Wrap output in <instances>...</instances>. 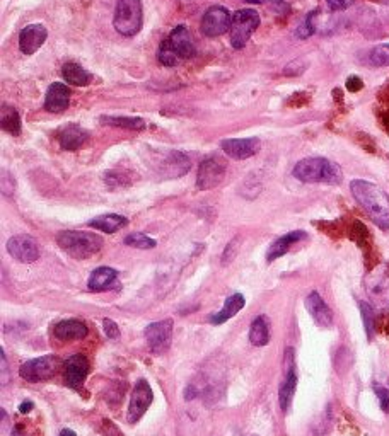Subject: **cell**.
Masks as SVG:
<instances>
[{"label":"cell","instance_id":"f35d334b","mask_svg":"<svg viewBox=\"0 0 389 436\" xmlns=\"http://www.w3.org/2000/svg\"><path fill=\"white\" fill-rule=\"evenodd\" d=\"M35 408V404H33L31 401H26V402H23V404L19 406V413H23V414H28L30 413V411Z\"/></svg>","mask_w":389,"mask_h":436},{"label":"cell","instance_id":"484cf974","mask_svg":"<svg viewBox=\"0 0 389 436\" xmlns=\"http://www.w3.org/2000/svg\"><path fill=\"white\" fill-rule=\"evenodd\" d=\"M99 123L106 124V126L122 128V130L140 131L146 128V122L139 116H101Z\"/></svg>","mask_w":389,"mask_h":436},{"label":"cell","instance_id":"60d3db41","mask_svg":"<svg viewBox=\"0 0 389 436\" xmlns=\"http://www.w3.org/2000/svg\"><path fill=\"white\" fill-rule=\"evenodd\" d=\"M59 436H77V435H76V431L69 430V428H67V430H64V431H62V433H60Z\"/></svg>","mask_w":389,"mask_h":436},{"label":"cell","instance_id":"e0dca14e","mask_svg":"<svg viewBox=\"0 0 389 436\" xmlns=\"http://www.w3.org/2000/svg\"><path fill=\"white\" fill-rule=\"evenodd\" d=\"M70 95H72V90L69 89V86L55 82L48 87L47 98H45V110L48 113H64L70 105Z\"/></svg>","mask_w":389,"mask_h":436},{"label":"cell","instance_id":"d6a6232c","mask_svg":"<svg viewBox=\"0 0 389 436\" xmlns=\"http://www.w3.org/2000/svg\"><path fill=\"white\" fill-rule=\"evenodd\" d=\"M360 312H362V319H364V326H366V332H367V338L372 339V334H374V309L369 304H366V302H360Z\"/></svg>","mask_w":389,"mask_h":436},{"label":"cell","instance_id":"d6986e66","mask_svg":"<svg viewBox=\"0 0 389 436\" xmlns=\"http://www.w3.org/2000/svg\"><path fill=\"white\" fill-rule=\"evenodd\" d=\"M88 139L89 133L76 123L65 124V126H62L59 133H57V140H59L60 147L65 148V151H77L79 147H82V145L88 142Z\"/></svg>","mask_w":389,"mask_h":436},{"label":"cell","instance_id":"4fadbf2b","mask_svg":"<svg viewBox=\"0 0 389 436\" xmlns=\"http://www.w3.org/2000/svg\"><path fill=\"white\" fill-rule=\"evenodd\" d=\"M64 367L65 384H67L70 389H81L89 375V360L86 358L84 355H81V353H77V355H72L70 358L65 360Z\"/></svg>","mask_w":389,"mask_h":436},{"label":"cell","instance_id":"d590c367","mask_svg":"<svg viewBox=\"0 0 389 436\" xmlns=\"http://www.w3.org/2000/svg\"><path fill=\"white\" fill-rule=\"evenodd\" d=\"M103 331H105L106 338H110V339H118L120 338L118 324L115 321H111V319H105V321H103Z\"/></svg>","mask_w":389,"mask_h":436},{"label":"cell","instance_id":"f1b7e54d","mask_svg":"<svg viewBox=\"0 0 389 436\" xmlns=\"http://www.w3.org/2000/svg\"><path fill=\"white\" fill-rule=\"evenodd\" d=\"M0 124L2 130L11 135H19L21 133V116L14 107L9 105H2V113H0Z\"/></svg>","mask_w":389,"mask_h":436},{"label":"cell","instance_id":"4316f807","mask_svg":"<svg viewBox=\"0 0 389 436\" xmlns=\"http://www.w3.org/2000/svg\"><path fill=\"white\" fill-rule=\"evenodd\" d=\"M128 223V220L122 215L117 213H106V215H99V217L93 218L89 222V225L93 228H98V230L105 232V234H115L118 232L120 228H123Z\"/></svg>","mask_w":389,"mask_h":436},{"label":"cell","instance_id":"7a4b0ae2","mask_svg":"<svg viewBox=\"0 0 389 436\" xmlns=\"http://www.w3.org/2000/svg\"><path fill=\"white\" fill-rule=\"evenodd\" d=\"M294 177L301 182H325V184H340L343 172L340 165L325 157H308L297 162L294 167Z\"/></svg>","mask_w":389,"mask_h":436},{"label":"cell","instance_id":"5bb4252c","mask_svg":"<svg viewBox=\"0 0 389 436\" xmlns=\"http://www.w3.org/2000/svg\"><path fill=\"white\" fill-rule=\"evenodd\" d=\"M222 151L227 157L234 160H244L253 157L255 153L260 152V143L258 139H229V140H222L221 143Z\"/></svg>","mask_w":389,"mask_h":436},{"label":"cell","instance_id":"2e32d148","mask_svg":"<svg viewBox=\"0 0 389 436\" xmlns=\"http://www.w3.org/2000/svg\"><path fill=\"white\" fill-rule=\"evenodd\" d=\"M48 38L47 28L41 24H30L21 31L19 35V48L24 55H33L43 47V43Z\"/></svg>","mask_w":389,"mask_h":436},{"label":"cell","instance_id":"7bdbcfd3","mask_svg":"<svg viewBox=\"0 0 389 436\" xmlns=\"http://www.w3.org/2000/svg\"><path fill=\"white\" fill-rule=\"evenodd\" d=\"M244 2H250V4H263L265 0H244Z\"/></svg>","mask_w":389,"mask_h":436},{"label":"cell","instance_id":"ab89813d","mask_svg":"<svg viewBox=\"0 0 389 436\" xmlns=\"http://www.w3.org/2000/svg\"><path fill=\"white\" fill-rule=\"evenodd\" d=\"M0 358H2V384H6V372H7V361H6V355H4V350L0 351Z\"/></svg>","mask_w":389,"mask_h":436},{"label":"cell","instance_id":"8992f818","mask_svg":"<svg viewBox=\"0 0 389 436\" xmlns=\"http://www.w3.org/2000/svg\"><path fill=\"white\" fill-rule=\"evenodd\" d=\"M260 26V14L255 9H243L234 12L233 23H231V45L236 49L244 48L251 38V35Z\"/></svg>","mask_w":389,"mask_h":436},{"label":"cell","instance_id":"74e56055","mask_svg":"<svg viewBox=\"0 0 389 436\" xmlns=\"http://www.w3.org/2000/svg\"><path fill=\"white\" fill-rule=\"evenodd\" d=\"M328 2V6L331 7L333 11H343L349 7L350 0H326Z\"/></svg>","mask_w":389,"mask_h":436},{"label":"cell","instance_id":"d4e9b609","mask_svg":"<svg viewBox=\"0 0 389 436\" xmlns=\"http://www.w3.org/2000/svg\"><path fill=\"white\" fill-rule=\"evenodd\" d=\"M62 76H64L67 84L76 87H86L93 82V76H91L88 70L76 64V61L64 64V66H62Z\"/></svg>","mask_w":389,"mask_h":436},{"label":"cell","instance_id":"836d02e7","mask_svg":"<svg viewBox=\"0 0 389 436\" xmlns=\"http://www.w3.org/2000/svg\"><path fill=\"white\" fill-rule=\"evenodd\" d=\"M316 16H318V11L309 12L308 18L304 19V23H302L301 26L296 29L297 38L306 40V38H309L311 35H314V31H316V26H314V18H316Z\"/></svg>","mask_w":389,"mask_h":436},{"label":"cell","instance_id":"cb8c5ba5","mask_svg":"<svg viewBox=\"0 0 389 436\" xmlns=\"http://www.w3.org/2000/svg\"><path fill=\"white\" fill-rule=\"evenodd\" d=\"M117 278H118L117 269L108 268V266H101V268L94 269V271L91 273L88 288L91 292H103V290L110 288V286L117 281Z\"/></svg>","mask_w":389,"mask_h":436},{"label":"cell","instance_id":"3957f363","mask_svg":"<svg viewBox=\"0 0 389 436\" xmlns=\"http://www.w3.org/2000/svg\"><path fill=\"white\" fill-rule=\"evenodd\" d=\"M57 244L74 259H88L101 251L105 240L93 232L64 230L57 235Z\"/></svg>","mask_w":389,"mask_h":436},{"label":"cell","instance_id":"ee69618b","mask_svg":"<svg viewBox=\"0 0 389 436\" xmlns=\"http://www.w3.org/2000/svg\"><path fill=\"white\" fill-rule=\"evenodd\" d=\"M388 2H389V0H388Z\"/></svg>","mask_w":389,"mask_h":436},{"label":"cell","instance_id":"b9f144b4","mask_svg":"<svg viewBox=\"0 0 389 436\" xmlns=\"http://www.w3.org/2000/svg\"><path fill=\"white\" fill-rule=\"evenodd\" d=\"M11 436H24L23 433H21V430L19 428H14V430H12V433H11Z\"/></svg>","mask_w":389,"mask_h":436},{"label":"cell","instance_id":"7c38bea8","mask_svg":"<svg viewBox=\"0 0 389 436\" xmlns=\"http://www.w3.org/2000/svg\"><path fill=\"white\" fill-rule=\"evenodd\" d=\"M296 387H297V373L296 367H294V350L289 348L287 355H285V377L279 390V404L284 413H287L289 408H291L294 394H296Z\"/></svg>","mask_w":389,"mask_h":436},{"label":"cell","instance_id":"603a6c76","mask_svg":"<svg viewBox=\"0 0 389 436\" xmlns=\"http://www.w3.org/2000/svg\"><path fill=\"white\" fill-rule=\"evenodd\" d=\"M244 305H246V298H244L243 293L231 295V297L226 298L224 307H222L219 312L210 315L209 321L210 324H215V326H221V324H224L229 321V319H233L239 310L244 309Z\"/></svg>","mask_w":389,"mask_h":436},{"label":"cell","instance_id":"8fae6325","mask_svg":"<svg viewBox=\"0 0 389 436\" xmlns=\"http://www.w3.org/2000/svg\"><path fill=\"white\" fill-rule=\"evenodd\" d=\"M7 251L16 261L24 264H31L40 259L38 242L28 234H19L11 237L9 242H7Z\"/></svg>","mask_w":389,"mask_h":436},{"label":"cell","instance_id":"9c48e42d","mask_svg":"<svg viewBox=\"0 0 389 436\" xmlns=\"http://www.w3.org/2000/svg\"><path fill=\"white\" fill-rule=\"evenodd\" d=\"M146 339L149 350L154 355H164L173 341V321H157L146 327Z\"/></svg>","mask_w":389,"mask_h":436},{"label":"cell","instance_id":"5b68a950","mask_svg":"<svg viewBox=\"0 0 389 436\" xmlns=\"http://www.w3.org/2000/svg\"><path fill=\"white\" fill-rule=\"evenodd\" d=\"M62 367V360L57 355H45L40 358H33L26 363L21 365L19 375L21 379L31 384L47 382L57 375Z\"/></svg>","mask_w":389,"mask_h":436},{"label":"cell","instance_id":"8d00e7d4","mask_svg":"<svg viewBox=\"0 0 389 436\" xmlns=\"http://www.w3.org/2000/svg\"><path fill=\"white\" fill-rule=\"evenodd\" d=\"M362 86H364L362 81L355 76H352L349 81H347V89H349L350 93H357V90L362 89Z\"/></svg>","mask_w":389,"mask_h":436},{"label":"cell","instance_id":"7402d4cb","mask_svg":"<svg viewBox=\"0 0 389 436\" xmlns=\"http://www.w3.org/2000/svg\"><path fill=\"white\" fill-rule=\"evenodd\" d=\"M192 160L181 152H169L164 155L163 164H161V174L164 177H180L190 171Z\"/></svg>","mask_w":389,"mask_h":436},{"label":"cell","instance_id":"f546056e","mask_svg":"<svg viewBox=\"0 0 389 436\" xmlns=\"http://www.w3.org/2000/svg\"><path fill=\"white\" fill-rule=\"evenodd\" d=\"M123 242L127 246L135 247V249H154L156 247V240L149 235L142 234V232H134V234H128Z\"/></svg>","mask_w":389,"mask_h":436},{"label":"cell","instance_id":"52a82bcc","mask_svg":"<svg viewBox=\"0 0 389 436\" xmlns=\"http://www.w3.org/2000/svg\"><path fill=\"white\" fill-rule=\"evenodd\" d=\"M233 14L224 6H212L205 11L200 29L207 38H217L231 29Z\"/></svg>","mask_w":389,"mask_h":436},{"label":"cell","instance_id":"6da1fadb","mask_svg":"<svg viewBox=\"0 0 389 436\" xmlns=\"http://www.w3.org/2000/svg\"><path fill=\"white\" fill-rule=\"evenodd\" d=\"M350 191L355 201L369 215L381 230H389V194L381 186L371 181H352Z\"/></svg>","mask_w":389,"mask_h":436},{"label":"cell","instance_id":"ba28073f","mask_svg":"<svg viewBox=\"0 0 389 436\" xmlns=\"http://www.w3.org/2000/svg\"><path fill=\"white\" fill-rule=\"evenodd\" d=\"M152 401H154V392H152V387L149 385L147 380L140 379L135 384L134 392H132L130 397V406H128V414L127 419L128 423H139L142 419L146 411L151 408Z\"/></svg>","mask_w":389,"mask_h":436},{"label":"cell","instance_id":"4dcf8cb0","mask_svg":"<svg viewBox=\"0 0 389 436\" xmlns=\"http://www.w3.org/2000/svg\"><path fill=\"white\" fill-rule=\"evenodd\" d=\"M157 60H159L164 66H175L180 64V58L175 55V52H173L166 40L159 45V49H157Z\"/></svg>","mask_w":389,"mask_h":436},{"label":"cell","instance_id":"ac0fdd59","mask_svg":"<svg viewBox=\"0 0 389 436\" xmlns=\"http://www.w3.org/2000/svg\"><path fill=\"white\" fill-rule=\"evenodd\" d=\"M306 309H308V312L311 314V317L314 319V322L318 324L320 327H331V324H333V312H331V309L328 305H326V302L323 300V297L318 292H311L306 297Z\"/></svg>","mask_w":389,"mask_h":436},{"label":"cell","instance_id":"e575fe53","mask_svg":"<svg viewBox=\"0 0 389 436\" xmlns=\"http://www.w3.org/2000/svg\"><path fill=\"white\" fill-rule=\"evenodd\" d=\"M374 392L376 396L379 399V404L381 409L384 411V413H389V390L386 387H383V385H374Z\"/></svg>","mask_w":389,"mask_h":436},{"label":"cell","instance_id":"30bf717a","mask_svg":"<svg viewBox=\"0 0 389 436\" xmlns=\"http://www.w3.org/2000/svg\"><path fill=\"white\" fill-rule=\"evenodd\" d=\"M226 176V162L219 157H209L200 164L197 176V188L202 191L219 186Z\"/></svg>","mask_w":389,"mask_h":436},{"label":"cell","instance_id":"1f68e13d","mask_svg":"<svg viewBox=\"0 0 389 436\" xmlns=\"http://www.w3.org/2000/svg\"><path fill=\"white\" fill-rule=\"evenodd\" d=\"M369 60L374 66H388L389 65V45H378L371 49Z\"/></svg>","mask_w":389,"mask_h":436},{"label":"cell","instance_id":"44dd1931","mask_svg":"<svg viewBox=\"0 0 389 436\" xmlns=\"http://www.w3.org/2000/svg\"><path fill=\"white\" fill-rule=\"evenodd\" d=\"M304 239H308V234H306L304 230H294V232H289V234L282 235V237L277 239L275 242L268 247L267 261L268 263H273L275 259H279V257L287 254L294 244L301 242V240H304Z\"/></svg>","mask_w":389,"mask_h":436},{"label":"cell","instance_id":"277c9868","mask_svg":"<svg viewBox=\"0 0 389 436\" xmlns=\"http://www.w3.org/2000/svg\"><path fill=\"white\" fill-rule=\"evenodd\" d=\"M142 2L140 0H117L113 24L123 36H134L142 28Z\"/></svg>","mask_w":389,"mask_h":436},{"label":"cell","instance_id":"9a60e30c","mask_svg":"<svg viewBox=\"0 0 389 436\" xmlns=\"http://www.w3.org/2000/svg\"><path fill=\"white\" fill-rule=\"evenodd\" d=\"M166 41L169 43L175 55L180 58V60H190V58L194 57L197 49H194V43L190 31L186 29V26L180 24V26L175 28L169 35V38H166Z\"/></svg>","mask_w":389,"mask_h":436},{"label":"cell","instance_id":"ffe728a7","mask_svg":"<svg viewBox=\"0 0 389 436\" xmlns=\"http://www.w3.org/2000/svg\"><path fill=\"white\" fill-rule=\"evenodd\" d=\"M88 332V326L77 319H67L53 327V336L60 341H79V339H84Z\"/></svg>","mask_w":389,"mask_h":436},{"label":"cell","instance_id":"83f0119b","mask_svg":"<svg viewBox=\"0 0 389 436\" xmlns=\"http://www.w3.org/2000/svg\"><path fill=\"white\" fill-rule=\"evenodd\" d=\"M250 341L253 346H267L270 341V322L265 315H258L250 327Z\"/></svg>","mask_w":389,"mask_h":436}]
</instances>
